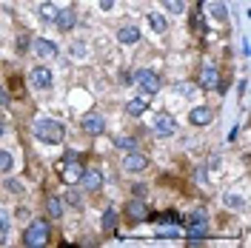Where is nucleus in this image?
<instances>
[{
	"mask_svg": "<svg viewBox=\"0 0 251 248\" xmlns=\"http://www.w3.org/2000/svg\"><path fill=\"white\" fill-rule=\"evenodd\" d=\"M57 174H60V180L66 183V186L80 183V177H83V163H80V154L69 151V154L57 163Z\"/></svg>",
	"mask_w": 251,
	"mask_h": 248,
	"instance_id": "1",
	"label": "nucleus"
},
{
	"mask_svg": "<svg viewBox=\"0 0 251 248\" xmlns=\"http://www.w3.org/2000/svg\"><path fill=\"white\" fill-rule=\"evenodd\" d=\"M34 137L40 140V143L57 146V143H63L66 131H63V125L57 123V120H49V117H43V120H37V123H34Z\"/></svg>",
	"mask_w": 251,
	"mask_h": 248,
	"instance_id": "2",
	"label": "nucleus"
},
{
	"mask_svg": "<svg viewBox=\"0 0 251 248\" xmlns=\"http://www.w3.org/2000/svg\"><path fill=\"white\" fill-rule=\"evenodd\" d=\"M23 243L31 248L46 246L49 243V220H34L29 228H26V234H23Z\"/></svg>",
	"mask_w": 251,
	"mask_h": 248,
	"instance_id": "3",
	"label": "nucleus"
},
{
	"mask_svg": "<svg viewBox=\"0 0 251 248\" xmlns=\"http://www.w3.org/2000/svg\"><path fill=\"white\" fill-rule=\"evenodd\" d=\"M183 234H186L188 240H203V237H208V217H205L203 211H194L188 217Z\"/></svg>",
	"mask_w": 251,
	"mask_h": 248,
	"instance_id": "4",
	"label": "nucleus"
},
{
	"mask_svg": "<svg viewBox=\"0 0 251 248\" xmlns=\"http://www.w3.org/2000/svg\"><path fill=\"white\" fill-rule=\"evenodd\" d=\"M134 83H137L146 94H157L160 89H163V83H160V77H157V72H151V69H140V72L134 74Z\"/></svg>",
	"mask_w": 251,
	"mask_h": 248,
	"instance_id": "5",
	"label": "nucleus"
},
{
	"mask_svg": "<svg viewBox=\"0 0 251 248\" xmlns=\"http://www.w3.org/2000/svg\"><path fill=\"white\" fill-rule=\"evenodd\" d=\"M146 166H149V160H146L143 154H137V151H128V154H126V160H123V169L128 171V174H134V171H143Z\"/></svg>",
	"mask_w": 251,
	"mask_h": 248,
	"instance_id": "6",
	"label": "nucleus"
},
{
	"mask_svg": "<svg viewBox=\"0 0 251 248\" xmlns=\"http://www.w3.org/2000/svg\"><path fill=\"white\" fill-rule=\"evenodd\" d=\"M126 214H128L131 220H149V217H151L149 205H146L143 200H131L128 205H126Z\"/></svg>",
	"mask_w": 251,
	"mask_h": 248,
	"instance_id": "7",
	"label": "nucleus"
},
{
	"mask_svg": "<svg viewBox=\"0 0 251 248\" xmlns=\"http://www.w3.org/2000/svg\"><path fill=\"white\" fill-rule=\"evenodd\" d=\"M31 86H37V89H49L51 86V72H49L46 66L31 69Z\"/></svg>",
	"mask_w": 251,
	"mask_h": 248,
	"instance_id": "8",
	"label": "nucleus"
},
{
	"mask_svg": "<svg viewBox=\"0 0 251 248\" xmlns=\"http://www.w3.org/2000/svg\"><path fill=\"white\" fill-rule=\"evenodd\" d=\"M80 183L89 188V191H97V188L103 186V174H100L97 169H89V171L83 169V177H80Z\"/></svg>",
	"mask_w": 251,
	"mask_h": 248,
	"instance_id": "9",
	"label": "nucleus"
},
{
	"mask_svg": "<svg viewBox=\"0 0 251 248\" xmlns=\"http://www.w3.org/2000/svg\"><path fill=\"white\" fill-rule=\"evenodd\" d=\"M103 128H106V120H103L100 114H89V117L83 120V131H86V134H103Z\"/></svg>",
	"mask_w": 251,
	"mask_h": 248,
	"instance_id": "10",
	"label": "nucleus"
},
{
	"mask_svg": "<svg viewBox=\"0 0 251 248\" xmlns=\"http://www.w3.org/2000/svg\"><path fill=\"white\" fill-rule=\"evenodd\" d=\"M200 86L203 89H217L220 86V74H217L214 66H205L203 72H200Z\"/></svg>",
	"mask_w": 251,
	"mask_h": 248,
	"instance_id": "11",
	"label": "nucleus"
},
{
	"mask_svg": "<svg viewBox=\"0 0 251 248\" xmlns=\"http://www.w3.org/2000/svg\"><path fill=\"white\" fill-rule=\"evenodd\" d=\"M211 117H214V114H211L208 106H197V109H191V114H188V120H191L194 125H208Z\"/></svg>",
	"mask_w": 251,
	"mask_h": 248,
	"instance_id": "12",
	"label": "nucleus"
},
{
	"mask_svg": "<svg viewBox=\"0 0 251 248\" xmlns=\"http://www.w3.org/2000/svg\"><path fill=\"white\" fill-rule=\"evenodd\" d=\"M34 54L43 57V60H46V57H54V54H57V46H54L51 40H46V37H40V40H34Z\"/></svg>",
	"mask_w": 251,
	"mask_h": 248,
	"instance_id": "13",
	"label": "nucleus"
},
{
	"mask_svg": "<svg viewBox=\"0 0 251 248\" xmlns=\"http://www.w3.org/2000/svg\"><path fill=\"white\" fill-rule=\"evenodd\" d=\"M146 109H149V100H146V97H134V100L126 103L128 117H140V114H146Z\"/></svg>",
	"mask_w": 251,
	"mask_h": 248,
	"instance_id": "14",
	"label": "nucleus"
},
{
	"mask_svg": "<svg viewBox=\"0 0 251 248\" xmlns=\"http://www.w3.org/2000/svg\"><path fill=\"white\" fill-rule=\"evenodd\" d=\"M54 23H57V29L69 31L75 26V12L72 9H57V17H54Z\"/></svg>",
	"mask_w": 251,
	"mask_h": 248,
	"instance_id": "15",
	"label": "nucleus"
},
{
	"mask_svg": "<svg viewBox=\"0 0 251 248\" xmlns=\"http://www.w3.org/2000/svg\"><path fill=\"white\" fill-rule=\"evenodd\" d=\"M117 40L120 43H137L140 40V29L137 26H123V29L117 31Z\"/></svg>",
	"mask_w": 251,
	"mask_h": 248,
	"instance_id": "16",
	"label": "nucleus"
},
{
	"mask_svg": "<svg viewBox=\"0 0 251 248\" xmlns=\"http://www.w3.org/2000/svg\"><path fill=\"white\" fill-rule=\"evenodd\" d=\"M154 131H157V134H172V131H174V120L169 117V114H157Z\"/></svg>",
	"mask_w": 251,
	"mask_h": 248,
	"instance_id": "17",
	"label": "nucleus"
},
{
	"mask_svg": "<svg viewBox=\"0 0 251 248\" xmlns=\"http://www.w3.org/2000/svg\"><path fill=\"white\" fill-rule=\"evenodd\" d=\"M46 211H49V217L51 220H60L63 217V200L60 197H49L46 200Z\"/></svg>",
	"mask_w": 251,
	"mask_h": 248,
	"instance_id": "18",
	"label": "nucleus"
},
{
	"mask_svg": "<svg viewBox=\"0 0 251 248\" xmlns=\"http://www.w3.org/2000/svg\"><path fill=\"white\" fill-rule=\"evenodd\" d=\"M117 225V208H106L103 211V231H114Z\"/></svg>",
	"mask_w": 251,
	"mask_h": 248,
	"instance_id": "19",
	"label": "nucleus"
},
{
	"mask_svg": "<svg viewBox=\"0 0 251 248\" xmlns=\"http://www.w3.org/2000/svg\"><path fill=\"white\" fill-rule=\"evenodd\" d=\"M149 23H151V29H154V31H166V29H169L166 17L160 15V12H149Z\"/></svg>",
	"mask_w": 251,
	"mask_h": 248,
	"instance_id": "20",
	"label": "nucleus"
},
{
	"mask_svg": "<svg viewBox=\"0 0 251 248\" xmlns=\"http://www.w3.org/2000/svg\"><path fill=\"white\" fill-rule=\"evenodd\" d=\"M114 146L123 149V151H134V149H137V140L134 137H120V140H114Z\"/></svg>",
	"mask_w": 251,
	"mask_h": 248,
	"instance_id": "21",
	"label": "nucleus"
},
{
	"mask_svg": "<svg viewBox=\"0 0 251 248\" xmlns=\"http://www.w3.org/2000/svg\"><path fill=\"white\" fill-rule=\"evenodd\" d=\"M163 6L172 12V15H183L186 12V6H183V0H163Z\"/></svg>",
	"mask_w": 251,
	"mask_h": 248,
	"instance_id": "22",
	"label": "nucleus"
},
{
	"mask_svg": "<svg viewBox=\"0 0 251 248\" xmlns=\"http://www.w3.org/2000/svg\"><path fill=\"white\" fill-rule=\"evenodd\" d=\"M40 17H43V20H54V17H57V6L43 3V6H40Z\"/></svg>",
	"mask_w": 251,
	"mask_h": 248,
	"instance_id": "23",
	"label": "nucleus"
},
{
	"mask_svg": "<svg viewBox=\"0 0 251 248\" xmlns=\"http://www.w3.org/2000/svg\"><path fill=\"white\" fill-rule=\"evenodd\" d=\"M6 234H9V217H6V211L0 208V243H6Z\"/></svg>",
	"mask_w": 251,
	"mask_h": 248,
	"instance_id": "24",
	"label": "nucleus"
},
{
	"mask_svg": "<svg viewBox=\"0 0 251 248\" xmlns=\"http://www.w3.org/2000/svg\"><path fill=\"white\" fill-rule=\"evenodd\" d=\"M12 166H15L12 154L9 151H0V171H12Z\"/></svg>",
	"mask_w": 251,
	"mask_h": 248,
	"instance_id": "25",
	"label": "nucleus"
},
{
	"mask_svg": "<svg viewBox=\"0 0 251 248\" xmlns=\"http://www.w3.org/2000/svg\"><path fill=\"white\" fill-rule=\"evenodd\" d=\"M160 234H163V237H180V234H183V228H180V225H166Z\"/></svg>",
	"mask_w": 251,
	"mask_h": 248,
	"instance_id": "26",
	"label": "nucleus"
},
{
	"mask_svg": "<svg viewBox=\"0 0 251 248\" xmlns=\"http://www.w3.org/2000/svg\"><path fill=\"white\" fill-rule=\"evenodd\" d=\"M211 12H214V17H220V20H223V17L228 15V12H226V6H223V3H214V6H211Z\"/></svg>",
	"mask_w": 251,
	"mask_h": 248,
	"instance_id": "27",
	"label": "nucleus"
},
{
	"mask_svg": "<svg viewBox=\"0 0 251 248\" xmlns=\"http://www.w3.org/2000/svg\"><path fill=\"white\" fill-rule=\"evenodd\" d=\"M174 89H177V92H180V94H186V97H188V94H191V86H188V83H186V86L180 83V86H174Z\"/></svg>",
	"mask_w": 251,
	"mask_h": 248,
	"instance_id": "28",
	"label": "nucleus"
},
{
	"mask_svg": "<svg viewBox=\"0 0 251 248\" xmlns=\"http://www.w3.org/2000/svg\"><path fill=\"white\" fill-rule=\"evenodd\" d=\"M131 191H134V197H140V200L146 197V186H134Z\"/></svg>",
	"mask_w": 251,
	"mask_h": 248,
	"instance_id": "29",
	"label": "nucleus"
},
{
	"mask_svg": "<svg viewBox=\"0 0 251 248\" xmlns=\"http://www.w3.org/2000/svg\"><path fill=\"white\" fill-rule=\"evenodd\" d=\"M191 23H194V29H203V17L200 15H191Z\"/></svg>",
	"mask_w": 251,
	"mask_h": 248,
	"instance_id": "30",
	"label": "nucleus"
},
{
	"mask_svg": "<svg viewBox=\"0 0 251 248\" xmlns=\"http://www.w3.org/2000/svg\"><path fill=\"white\" fill-rule=\"evenodd\" d=\"M6 103H9V92L0 86V106H6Z\"/></svg>",
	"mask_w": 251,
	"mask_h": 248,
	"instance_id": "31",
	"label": "nucleus"
},
{
	"mask_svg": "<svg viewBox=\"0 0 251 248\" xmlns=\"http://www.w3.org/2000/svg\"><path fill=\"white\" fill-rule=\"evenodd\" d=\"M226 202H228V205H243V200H240V197H228Z\"/></svg>",
	"mask_w": 251,
	"mask_h": 248,
	"instance_id": "32",
	"label": "nucleus"
},
{
	"mask_svg": "<svg viewBox=\"0 0 251 248\" xmlns=\"http://www.w3.org/2000/svg\"><path fill=\"white\" fill-rule=\"evenodd\" d=\"M103 9H111V0H103Z\"/></svg>",
	"mask_w": 251,
	"mask_h": 248,
	"instance_id": "33",
	"label": "nucleus"
},
{
	"mask_svg": "<svg viewBox=\"0 0 251 248\" xmlns=\"http://www.w3.org/2000/svg\"><path fill=\"white\" fill-rule=\"evenodd\" d=\"M0 137H3V120H0Z\"/></svg>",
	"mask_w": 251,
	"mask_h": 248,
	"instance_id": "34",
	"label": "nucleus"
}]
</instances>
